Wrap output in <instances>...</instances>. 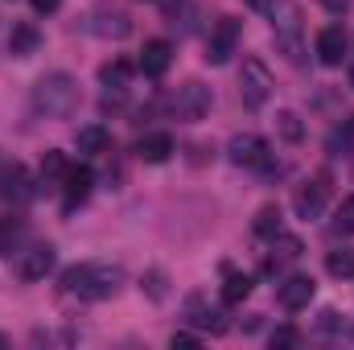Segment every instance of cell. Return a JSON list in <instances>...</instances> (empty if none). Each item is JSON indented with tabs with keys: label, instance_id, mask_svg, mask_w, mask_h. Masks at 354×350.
<instances>
[{
	"label": "cell",
	"instance_id": "obj_7",
	"mask_svg": "<svg viewBox=\"0 0 354 350\" xmlns=\"http://www.w3.org/2000/svg\"><path fill=\"white\" fill-rule=\"evenodd\" d=\"M235 46H239V21L235 17H218L214 29H210V37H206V62L223 66L235 54Z\"/></svg>",
	"mask_w": 354,
	"mask_h": 350
},
{
	"label": "cell",
	"instance_id": "obj_6",
	"mask_svg": "<svg viewBox=\"0 0 354 350\" xmlns=\"http://www.w3.org/2000/svg\"><path fill=\"white\" fill-rule=\"evenodd\" d=\"M210 103H214V95L206 83H181L174 91V116L177 120H185V124H198L206 111H210Z\"/></svg>",
	"mask_w": 354,
	"mask_h": 350
},
{
	"label": "cell",
	"instance_id": "obj_5",
	"mask_svg": "<svg viewBox=\"0 0 354 350\" xmlns=\"http://www.w3.org/2000/svg\"><path fill=\"white\" fill-rule=\"evenodd\" d=\"M227 153H231V161L243 165V169H272V149H268L264 136H256V132H239V136H231Z\"/></svg>",
	"mask_w": 354,
	"mask_h": 350
},
{
	"label": "cell",
	"instance_id": "obj_27",
	"mask_svg": "<svg viewBox=\"0 0 354 350\" xmlns=\"http://www.w3.org/2000/svg\"><path fill=\"white\" fill-rule=\"evenodd\" d=\"M272 260H280V264H288V260H297L301 256V239L297 235H272Z\"/></svg>",
	"mask_w": 354,
	"mask_h": 350
},
{
	"label": "cell",
	"instance_id": "obj_16",
	"mask_svg": "<svg viewBox=\"0 0 354 350\" xmlns=\"http://www.w3.org/2000/svg\"><path fill=\"white\" fill-rule=\"evenodd\" d=\"M136 157L149 161V165L169 161V157H174V136H169V132H145V136L136 140Z\"/></svg>",
	"mask_w": 354,
	"mask_h": 350
},
{
	"label": "cell",
	"instance_id": "obj_25",
	"mask_svg": "<svg viewBox=\"0 0 354 350\" xmlns=\"http://www.w3.org/2000/svg\"><path fill=\"white\" fill-rule=\"evenodd\" d=\"M326 272H330V276H338V280L354 276V252H351V248L330 252V256H326Z\"/></svg>",
	"mask_w": 354,
	"mask_h": 350
},
{
	"label": "cell",
	"instance_id": "obj_15",
	"mask_svg": "<svg viewBox=\"0 0 354 350\" xmlns=\"http://www.w3.org/2000/svg\"><path fill=\"white\" fill-rule=\"evenodd\" d=\"M62 181H66V185H62V194H66V210H75L79 202H87V198H91L95 174H91V165H71Z\"/></svg>",
	"mask_w": 354,
	"mask_h": 350
},
{
	"label": "cell",
	"instance_id": "obj_31",
	"mask_svg": "<svg viewBox=\"0 0 354 350\" xmlns=\"http://www.w3.org/2000/svg\"><path fill=\"white\" fill-rule=\"evenodd\" d=\"M326 4V12H334V17H342V12H351L354 0H322Z\"/></svg>",
	"mask_w": 354,
	"mask_h": 350
},
{
	"label": "cell",
	"instance_id": "obj_3",
	"mask_svg": "<svg viewBox=\"0 0 354 350\" xmlns=\"http://www.w3.org/2000/svg\"><path fill=\"white\" fill-rule=\"evenodd\" d=\"M272 37H276V50L288 58V62H305V21H301V4L292 0H276L272 8Z\"/></svg>",
	"mask_w": 354,
	"mask_h": 350
},
{
	"label": "cell",
	"instance_id": "obj_19",
	"mask_svg": "<svg viewBox=\"0 0 354 350\" xmlns=\"http://www.w3.org/2000/svg\"><path fill=\"white\" fill-rule=\"evenodd\" d=\"M75 145H79L83 157H103V153H111V132L103 124H87V128H79Z\"/></svg>",
	"mask_w": 354,
	"mask_h": 350
},
{
	"label": "cell",
	"instance_id": "obj_4",
	"mask_svg": "<svg viewBox=\"0 0 354 350\" xmlns=\"http://www.w3.org/2000/svg\"><path fill=\"white\" fill-rule=\"evenodd\" d=\"M239 99L243 107L260 111L268 99H272V71H268L260 58H243V71H239Z\"/></svg>",
	"mask_w": 354,
	"mask_h": 350
},
{
	"label": "cell",
	"instance_id": "obj_1",
	"mask_svg": "<svg viewBox=\"0 0 354 350\" xmlns=\"http://www.w3.org/2000/svg\"><path fill=\"white\" fill-rule=\"evenodd\" d=\"M120 284H124V268L115 264H75L62 272V288L83 301H107L120 293Z\"/></svg>",
	"mask_w": 354,
	"mask_h": 350
},
{
	"label": "cell",
	"instance_id": "obj_34",
	"mask_svg": "<svg viewBox=\"0 0 354 350\" xmlns=\"http://www.w3.org/2000/svg\"><path fill=\"white\" fill-rule=\"evenodd\" d=\"M334 326H338V313H334V309H326V313H322V330H334Z\"/></svg>",
	"mask_w": 354,
	"mask_h": 350
},
{
	"label": "cell",
	"instance_id": "obj_28",
	"mask_svg": "<svg viewBox=\"0 0 354 350\" xmlns=\"http://www.w3.org/2000/svg\"><path fill=\"white\" fill-rule=\"evenodd\" d=\"M334 231L338 235H354V194L342 198V206L334 210Z\"/></svg>",
	"mask_w": 354,
	"mask_h": 350
},
{
	"label": "cell",
	"instance_id": "obj_11",
	"mask_svg": "<svg viewBox=\"0 0 354 350\" xmlns=\"http://www.w3.org/2000/svg\"><path fill=\"white\" fill-rule=\"evenodd\" d=\"M313 293H317V284H313V276H288L280 288H276V297H280V305L288 309V313H297V309H305L309 301H313Z\"/></svg>",
	"mask_w": 354,
	"mask_h": 350
},
{
	"label": "cell",
	"instance_id": "obj_35",
	"mask_svg": "<svg viewBox=\"0 0 354 350\" xmlns=\"http://www.w3.org/2000/svg\"><path fill=\"white\" fill-rule=\"evenodd\" d=\"M248 4H252V8H264L268 0H248Z\"/></svg>",
	"mask_w": 354,
	"mask_h": 350
},
{
	"label": "cell",
	"instance_id": "obj_26",
	"mask_svg": "<svg viewBox=\"0 0 354 350\" xmlns=\"http://www.w3.org/2000/svg\"><path fill=\"white\" fill-rule=\"evenodd\" d=\"M252 231H256L260 239H272V235H280V206H264V210L256 214Z\"/></svg>",
	"mask_w": 354,
	"mask_h": 350
},
{
	"label": "cell",
	"instance_id": "obj_21",
	"mask_svg": "<svg viewBox=\"0 0 354 350\" xmlns=\"http://www.w3.org/2000/svg\"><path fill=\"white\" fill-rule=\"evenodd\" d=\"M326 149H330L334 157H351V153H354V116H346V120H342V124L330 132Z\"/></svg>",
	"mask_w": 354,
	"mask_h": 350
},
{
	"label": "cell",
	"instance_id": "obj_22",
	"mask_svg": "<svg viewBox=\"0 0 354 350\" xmlns=\"http://www.w3.org/2000/svg\"><path fill=\"white\" fill-rule=\"evenodd\" d=\"M248 293H252V276H248V272H231V268H227L223 301H227V305H239V301H248Z\"/></svg>",
	"mask_w": 354,
	"mask_h": 350
},
{
	"label": "cell",
	"instance_id": "obj_32",
	"mask_svg": "<svg viewBox=\"0 0 354 350\" xmlns=\"http://www.w3.org/2000/svg\"><path fill=\"white\" fill-rule=\"evenodd\" d=\"M169 342H174V347H198V338H194V334H185V330H181V334H174Z\"/></svg>",
	"mask_w": 354,
	"mask_h": 350
},
{
	"label": "cell",
	"instance_id": "obj_17",
	"mask_svg": "<svg viewBox=\"0 0 354 350\" xmlns=\"http://www.w3.org/2000/svg\"><path fill=\"white\" fill-rule=\"evenodd\" d=\"M37 46H41L37 25H33V21H17V25H12V33H8V54L29 58V54H37Z\"/></svg>",
	"mask_w": 354,
	"mask_h": 350
},
{
	"label": "cell",
	"instance_id": "obj_18",
	"mask_svg": "<svg viewBox=\"0 0 354 350\" xmlns=\"http://www.w3.org/2000/svg\"><path fill=\"white\" fill-rule=\"evenodd\" d=\"M189 322L198 326V330H210V334H227V317H223V309H210L202 297H189Z\"/></svg>",
	"mask_w": 354,
	"mask_h": 350
},
{
	"label": "cell",
	"instance_id": "obj_20",
	"mask_svg": "<svg viewBox=\"0 0 354 350\" xmlns=\"http://www.w3.org/2000/svg\"><path fill=\"white\" fill-rule=\"evenodd\" d=\"M128 79H132V62H124V58H111V62L99 66V83L107 91H124Z\"/></svg>",
	"mask_w": 354,
	"mask_h": 350
},
{
	"label": "cell",
	"instance_id": "obj_30",
	"mask_svg": "<svg viewBox=\"0 0 354 350\" xmlns=\"http://www.w3.org/2000/svg\"><path fill=\"white\" fill-rule=\"evenodd\" d=\"M301 342V334L292 330V326H280L276 334H272V347H297Z\"/></svg>",
	"mask_w": 354,
	"mask_h": 350
},
{
	"label": "cell",
	"instance_id": "obj_12",
	"mask_svg": "<svg viewBox=\"0 0 354 350\" xmlns=\"http://www.w3.org/2000/svg\"><path fill=\"white\" fill-rule=\"evenodd\" d=\"M169 62H174V46L165 42V37H153V42H145V50H140V71L149 75V79H161L165 71H169Z\"/></svg>",
	"mask_w": 354,
	"mask_h": 350
},
{
	"label": "cell",
	"instance_id": "obj_29",
	"mask_svg": "<svg viewBox=\"0 0 354 350\" xmlns=\"http://www.w3.org/2000/svg\"><path fill=\"white\" fill-rule=\"evenodd\" d=\"M66 169H71V165H66V157H62V153H54V149H50V153L41 157V177H66Z\"/></svg>",
	"mask_w": 354,
	"mask_h": 350
},
{
	"label": "cell",
	"instance_id": "obj_23",
	"mask_svg": "<svg viewBox=\"0 0 354 350\" xmlns=\"http://www.w3.org/2000/svg\"><path fill=\"white\" fill-rule=\"evenodd\" d=\"M25 239V219H17V214H4L0 219V252H17V243Z\"/></svg>",
	"mask_w": 354,
	"mask_h": 350
},
{
	"label": "cell",
	"instance_id": "obj_33",
	"mask_svg": "<svg viewBox=\"0 0 354 350\" xmlns=\"http://www.w3.org/2000/svg\"><path fill=\"white\" fill-rule=\"evenodd\" d=\"M29 4H33V8H37V12H54V8H58V4H62V0H29Z\"/></svg>",
	"mask_w": 354,
	"mask_h": 350
},
{
	"label": "cell",
	"instance_id": "obj_36",
	"mask_svg": "<svg viewBox=\"0 0 354 350\" xmlns=\"http://www.w3.org/2000/svg\"><path fill=\"white\" fill-rule=\"evenodd\" d=\"M351 83H354V71H351Z\"/></svg>",
	"mask_w": 354,
	"mask_h": 350
},
{
	"label": "cell",
	"instance_id": "obj_10",
	"mask_svg": "<svg viewBox=\"0 0 354 350\" xmlns=\"http://www.w3.org/2000/svg\"><path fill=\"white\" fill-rule=\"evenodd\" d=\"M87 29L91 33H99V37H128L132 33V17L128 12H120V8H95L91 12V21H87Z\"/></svg>",
	"mask_w": 354,
	"mask_h": 350
},
{
	"label": "cell",
	"instance_id": "obj_24",
	"mask_svg": "<svg viewBox=\"0 0 354 350\" xmlns=\"http://www.w3.org/2000/svg\"><path fill=\"white\" fill-rule=\"evenodd\" d=\"M276 132H280V140H288V145H301V140H305V124L297 120V111H276Z\"/></svg>",
	"mask_w": 354,
	"mask_h": 350
},
{
	"label": "cell",
	"instance_id": "obj_14",
	"mask_svg": "<svg viewBox=\"0 0 354 350\" xmlns=\"http://www.w3.org/2000/svg\"><path fill=\"white\" fill-rule=\"evenodd\" d=\"M317 58H322V66H342V58H346V33H342V25H326L317 33Z\"/></svg>",
	"mask_w": 354,
	"mask_h": 350
},
{
	"label": "cell",
	"instance_id": "obj_13",
	"mask_svg": "<svg viewBox=\"0 0 354 350\" xmlns=\"http://www.w3.org/2000/svg\"><path fill=\"white\" fill-rule=\"evenodd\" d=\"M50 268H54V248H50V243H33L29 252H21L17 276H21V280H41Z\"/></svg>",
	"mask_w": 354,
	"mask_h": 350
},
{
	"label": "cell",
	"instance_id": "obj_8",
	"mask_svg": "<svg viewBox=\"0 0 354 350\" xmlns=\"http://www.w3.org/2000/svg\"><path fill=\"white\" fill-rule=\"evenodd\" d=\"M0 198L12 206H25L33 198V177L21 161H0Z\"/></svg>",
	"mask_w": 354,
	"mask_h": 350
},
{
	"label": "cell",
	"instance_id": "obj_2",
	"mask_svg": "<svg viewBox=\"0 0 354 350\" xmlns=\"http://www.w3.org/2000/svg\"><path fill=\"white\" fill-rule=\"evenodd\" d=\"M79 99H83L79 95V83L66 71H54V75H46L33 87V111L37 116H50V120H66V116H75Z\"/></svg>",
	"mask_w": 354,
	"mask_h": 350
},
{
	"label": "cell",
	"instance_id": "obj_9",
	"mask_svg": "<svg viewBox=\"0 0 354 350\" xmlns=\"http://www.w3.org/2000/svg\"><path fill=\"white\" fill-rule=\"evenodd\" d=\"M326 202H330V185H326V177H313V181L297 185V194H292V210H297L301 219H322Z\"/></svg>",
	"mask_w": 354,
	"mask_h": 350
}]
</instances>
